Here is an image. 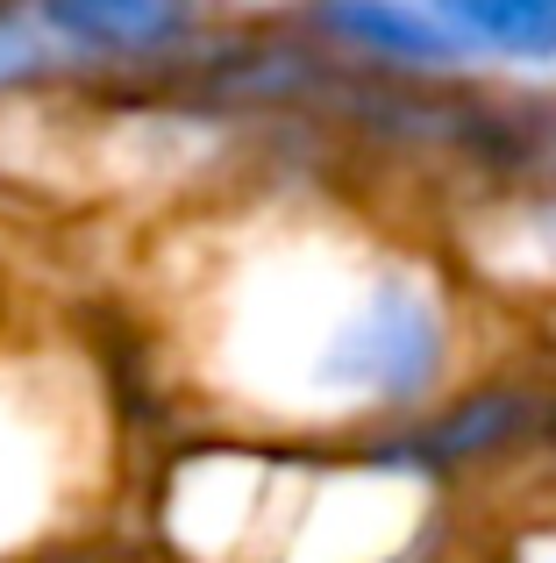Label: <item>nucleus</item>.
<instances>
[{
  "instance_id": "obj_1",
  "label": "nucleus",
  "mask_w": 556,
  "mask_h": 563,
  "mask_svg": "<svg viewBox=\"0 0 556 563\" xmlns=\"http://www.w3.org/2000/svg\"><path fill=\"white\" fill-rule=\"evenodd\" d=\"M492 357L486 292L449 243L300 207L286 235L214 278L193 385L236 435L343 450L435 407Z\"/></svg>"
},
{
  "instance_id": "obj_2",
  "label": "nucleus",
  "mask_w": 556,
  "mask_h": 563,
  "mask_svg": "<svg viewBox=\"0 0 556 563\" xmlns=\"http://www.w3.org/2000/svg\"><path fill=\"white\" fill-rule=\"evenodd\" d=\"M100 393L65 357L0 343V563H43L100 507Z\"/></svg>"
},
{
  "instance_id": "obj_3",
  "label": "nucleus",
  "mask_w": 556,
  "mask_h": 563,
  "mask_svg": "<svg viewBox=\"0 0 556 563\" xmlns=\"http://www.w3.org/2000/svg\"><path fill=\"white\" fill-rule=\"evenodd\" d=\"M549 399H556V364L492 357L435 407L407 413L392 428H371V435L343 442V450L371 471H392L407 485L464 499V493H486V485H507L543 464Z\"/></svg>"
},
{
  "instance_id": "obj_4",
  "label": "nucleus",
  "mask_w": 556,
  "mask_h": 563,
  "mask_svg": "<svg viewBox=\"0 0 556 563\" xmlns=\"http://www.w3.org/2000/svg\"><path fill=\"white\" fill-rule=\"evenodd\" d=\"M79 93L193 86L222 51V0H29Z\"/></svg>"
},
{
  "instance_id": "obj_5",
  "label": "nucleus",
  "mask_w": 556,
  "mask_h": 563,
  "mask_svg": "<svg viewBox=\"0 0 556 563\" xmlns=\"http://www.w3.org/2000/svg\"><path fill=\"white\" fill-rule=\"evenodd\" d=\"M335 71L378 86H464L478 79L429 0H292L286 14Z\"/></svg>"
},
{
  "instance_id": "obj_6",
  "label": "nucleus",
  "mask_w": 556,
  "mask_h": 563,
  "mask_svg": "<svg viewBox=\"0 0 556 563\" xmlns=\"http://www.w3.org/2000/svg\"><path fill=\"white\" fill-rule=\"evenodd\" d=\"M449 257L478 292L500 300H556V186L507 179L478 186L471 221L457 229Z\"/></svg>"
},
{
  "instance_id": "obj_7",
  "label": "nucleus",
  "mask_w": 556,
  "mask_h": 563,
  "mask_svg": "<svg viewBox=\"0 0 556 563\" xmlns=\"http://www.w3.org/2000/svg\"><path fill=\"white\" fill-rule=\"evenodd\" d=\"M478 79H556V0H429Z\"/></svg>"
},
{
  "instance_id": "obj_8",
  "label": "nucleus",
  "mask_w": 556,
  "mask_h": 563,
  "mask_svg": "<svg viewBox=\"0 0 556 563\" xmlns=\"http://www.w3.org/2000/svg\"><path fill=\"white\" fill-rule=\"evenodd\" d=\"M51 93H79L57 43L43 36L29 0H0V108H36Z\"/></svg>"
},
{
  "instance_id": "obj_9",
  "label": "nucleus",
  "mask_w": 556,
  "mask_h": 563,
  "mask_svg": "<svg viewBox=\"0 0 556 563\" xmlns=\"http://www.w3.org/2000/svg\"><path fill=\"white\" fill-rule=\"evenodd\" d=\"M507 179H543V186H556V100L514 93V151H507Z\"/></svg>"
},
{
  "instance_id": "obj_10",
  "label": "nucleus",
  "mask_w": 556,
  "mask_h": 563,
  "mask_svg": "<svg viewBox=\"0 0 556 563\" xmlns=\"http://www.w3.org/2000/svg\"><path fill=\"white\" fill-rule=\"evenodd\" d=\"M535 471L556 478V399H549V435H543V464H535Z\"/></svg>"
}]
</instances>
